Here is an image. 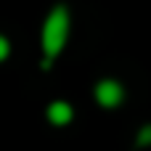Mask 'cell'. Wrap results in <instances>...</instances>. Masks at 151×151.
<instances>
[{
  "mask_svg": "<svg viewBox=\"0 0 151 151\" xmlns=\"http://www.w3.org/2000/svg\"><path fill=\"white\" fill-rule=\"evenodd\" d=\"M69 11L66 5H53L50 13L42 21V32H40V45H42V69H50L53 58L64 50L66 40H69Z\"/></svg>",
  "mask_w": 151,
  "mask_h": 151,
  "instance_id": "cell-1",
  "label": "cell"
},
{
  "mask_svg": "<svg viewBox=\"0 0 151 151\" xmlns=\"http://www.w3.org/2000/svg\"><path fill=\"white\" fill-rule=\"evenodd\" d=\"M96 101H98V106H104V109H117V106L125 101V88H122V82H117V80H111V77L101 80V82L96 85Z\"/></svg>",
  "mask_w": 151,
  "mask_h": 151,
  "instance_id": "cell-2",
  "label": "cell"
},
{
  "mask_svg": "<svg viewBox=\"0 0 151 151\" xmlns=\"http://www.w3.org/2000/svg\"><path fill=\"white\" fill-rule=\"evenodd\" d=\"M45 117H48L50 125L64 127V125H69V122L74 119V109H72V104H66V101H53V104L48 106Z\"/></svg>",
  "mask_w": 151,
  "mask_h": 151,
  "instance_id": "cell-3",
  "label": "cell"
},
{
  "mask_svg": "<svg viewBox=\"0 0 151 151\" xmlns=\"http://www.w3.org/2000/svg\"><path fill=\"white\" fill-rule=\"evenodd\" d=\"M138 146H151V125L141 127V133H138Z\"/></svg>",
  "mask_w": 151,
  "mask_h": 151,
  "instance_id": "cell-4",
  "label": "cell"
},
{
  "mask_svg": "<svg viewBox=\"0 0 151 151\" xmlns=\"http://www.w3.org/2000/svg\"><path fill=\"white\" fill-rule=\"evenodd\" d=\"M8 53H11V42H8V37H3V35H0V61H5V58H8Z\"/></svg>",
  "mask_w": 151,
  "mask_h": 151,
  "instance_id": "cell-5",
  "label": "cell"
}]
</instances>
